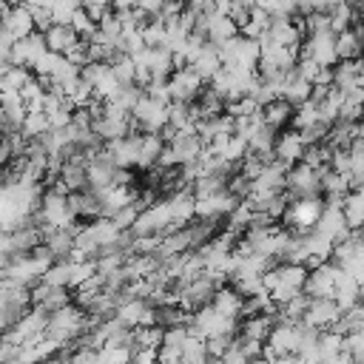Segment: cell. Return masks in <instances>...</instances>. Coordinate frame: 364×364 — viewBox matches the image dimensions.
Returning <instances> with one entry per match:
<instances>
[{
	"label": "cell",
	"instance_id": "52a82bcc",
	"mask_svg": "<svg viewBox=\"0 0 364 364\" xmlns=\"http://www.w3.org/2000/svg\"><path fill=\"white\" fill-rule=\"evenodd\" d=\"M307 142H304V136H301V131H284V134H279L276 136V145H273V156L279 159V162H284V165H299V162H304V154H307Z\"/></svg>",
	"mask_w": 364,
	"mask_h": 364
},
{
	"label": "cell",
	"instance_id": "ba28073f",
	"mask_svg": "<svg viewBox=\"0 0 364 364\" xmlns=\"http://www.w3.org/2000/svg\"><path fill=\"white\" fill-rule=\"evenodd\" d=\"M43 37H46L48 51H54V54H60V57H68V54L82 43L80 31H77L71 23H54L48 31H43Z\"/></svg>",
	"mask_w": 364,
	"mask_h": 364
},
{
	"label": "cell",
	"instance_id": "6da1fadb",
	"mask_svg": "<svg viewBox=\"0 0 364 364\" xmlns=\"http://www.w3.org/2000/svg\"><path fill=\"white\" fill-rule=\"evenodd\" d=\"M307 267L304 264H290V262H282L279 267H270L264 273V287L270 293V299L276 304H287L290 299L301 296L304 293V284H307Z\"/></svg>",
	"mask_w": 364,
	"mask_h": 364
},
{
	"label": "cell",
	"instance_id": "277c9868",
	"mask_svg": "<svg viewBox=\"0 0 364 364\" xmlns=\"http://www.w3.org/2000/svg\"><path fill=\"white\" fill-rule=\"evenodd\" d=\"M168 94H171V102H185L191 105L193 100H199L205 94V80L191 68V65H182L176 68L171 77H168Z\"/></svg>",
	"mask_w": 364,
	"mask_h": 364
},
{
	"label": "cell",
	"instance_id": "9c48e42d",
	"mask_svg": "<svg viewBox=\"0 0 364 364\" xmlns=\"http://www.w3.org/2000/svg\"><path fill=\"white\" fill-rule=\"evenodd\" d=\"M31 301L34 307H43L46 313H57L63 307H68V287H54L48 282H37L31 287Z\"/></svg>",
	"mask_w": 364,
	"mask_h": 364
},
{
	"label": "cell",
	"instance_id": "7a4b0ae2",
	"mask_svg": "<svg viewBox=\"0 0 364 364\" xmlns=\"http://www.w3.org/2000/svg\"><path fill=\"white\" fill-rule=\"evenodd\" d=\"M91 327H94V316H88L80 304H68V307H63V310L51 313L46 336H51V338L63 347V344H68V341L82 338Z\"/></svg>",
	"mask_w": 364,
	"mask_h": 364
},
{
	"label": "cell",
	"instance_id": "4fadbf2b",
	"mask_svg": "<svg viewBox=\"0 0 364 364\" xmlns=\"http://www.w3.org/2000/svg\"><path fill=\"white\" fill-rule=\"evenodd\" d=\"M293 114H296V105L287 102L284 97H279V100H273L270 105L262 108V119H264V125H270L273 131H279L282 125L293 122Z\"/></svg>",
	"mask_w": 364,
	"mask_h": 364
},
{
	"label": "cell",
	"instance_id": "7c38bea8",
	"mask_svg": "<svg viewBox=\"0 0 364 364\" xmlns=\"http://www.w3.org/2000/svg\"><path fill=\"white\" fill-rule=\"evenodd\" d=\"M210 304H213L222 316H228V318H233V321H239V318L245 316V296H242L233 284H230V287H219Z\"/></svg>",
	"mask_w": 364,
	"mask_h": 364
},
{
	"label": "cell",
	"instance_id": "30bf717a",
	"mask_svg": "<svg viewBox=\"0 0 364 364\" xmlns=\"http://www.w3.org/2000/svg\"><path fill=\"white\" fill-rule=\"evenodd\" d=\"M336 51L338 60H361L364 57V28L355 23L336 34Z\"/></svg>",
	"mask_w": 364,
	"mask_h": 364
},
{
	"label": "cell",
	"instance_id": "3957f363",
	"mask_svg": "<svg viewBox=\"0 0 364 364\" xmlns=\"http://www.w3.org/2000/svg\"><path fill=\"white\" fill-rule=\"evenodd\" d=\"M196 336H202V338H219V336H239V324L233 321V318H228V316H222L213 304H208V307H202V310H196L193 316H191V324H188Z\"/></svg>",
	"mask_w": 364,
	"mask_h": 364
},
{
	"label": "cell",
	"instance_id": "9a60e30c",
	"mask_svg": "<svg viewBox=\"0 0 364 364\" xmlns=\"http://www.w3.org/2000/svg\"><path fill=\"white\" fill-rule=\"evenodd\" d=\"M210 364H225V361H222V358H213V361H210Z\"/></svg>",
	"mask_w": 364,
	"mask_h": 364
},
{
	"label": "cell",
	"instance_id": "5b68a950",
	"mask_svg": "<svg viewBox=\"0 0 364 364\" xmlns=\"http://www.w3.org/2000/svg\"><path fill=\"white\" fill-rule=\"evenodd\" d=\"M341 273H344V267H341V264H330V262H324V264L313 267V270L307 273L304 293H307L310 299H333V293H336V284H338Z\"/></svg>",
	"mask_w": 364,
	"mask_h": 364
},
{
	"label": "cell",
	"instance_id": "5bb4252c",
	"mask_svg": "<svg viewBox=\"0 0 364 364\" xmlns=\"http://www.w3.org/2000/svg\"><path fill=\"white\" fill-rule=\"evenodd\" d=\"M270 364H304L299 353H287V355H276Z\"/></svg>",
	"mask_w": 364,
	"mask_h": 364
},
{
	"label": "cell",
	"instance_id": "8992f818",
	"mask_svg": "<svg viewBox=\"0 0 364 364\" xmlns=\"http://www.w3.org/2000/svg\"><path fill=\"white\" fill-rule=\"evenodd\" d=\"M341 316H344V307L336 299H310V310L304 316V324L324 333V330H336Z\"/></svg>",
	"mask_w": 364,
	"mask_h": 364
},
{
	"label": "cell",
	"instance_id": "8fae6325",
	"mask_svg": "<svg viewBox=\"0 0 364 364\" xmlns=\"http://www.w3.org/2000/svg\"><path fill=\"white\" fill-rule=\"evenodd\" d=\"M276 316L270 313H262V316H245V321L239 324V336L247 338V341H259V344H267L273 327H276Z\"/></svg>",
	"mask_w": 364,
	"mask_h": 364
}]
</instances>
